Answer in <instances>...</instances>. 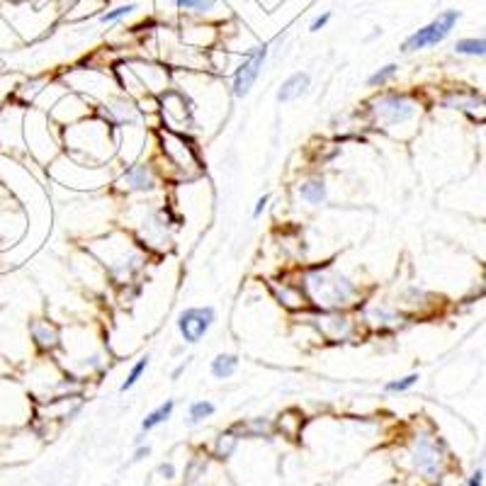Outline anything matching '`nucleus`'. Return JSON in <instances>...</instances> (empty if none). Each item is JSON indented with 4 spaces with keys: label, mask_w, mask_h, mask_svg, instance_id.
<instances>
[{
    "label": "nucleus",
    "mask_w": 486,
    "mask_h": 486,
    "mask_svg": "<svg viewBox=\"0 0 486 486\" xmlns=\"http://www.w3.org/2000/svg\"><path fill=\"white\" fill-rule=\"evenodd\" d=\"M214 324H217V309L212 304L185 306L176 319L178 334H180L183 343H187V345H197Z\"/></svg>",
    "instance_id": "15"
},
{
    "label": "nucleus",
    "mask_w": 486,
    "mask_h": 486,
    "mask_svg": "<svg viewBox=\"0 0 486 486\" xmlns=\"http://www.w3.org/2000/svg\"><path fill=\"white\" fill-rule=\"evenodd\" d=\"M270 292H273V296L285 306V309L294 311V314L309 309V304H306V299H304V292L296 285V280H273V283H270Z\"/></svg>",
    "instance_id": "21"
},
{
    "label": "nucleus",
    "mask_w": 486,
    "mask_h": 486,
    "mask_svg": "<svg viewBox=\"0 0 486 486\" xmlns=\"http://www.w3.org/2000/svg\"><path fill=\"white\" fill-rule=\"evenodd\" d=\"M455 54H462V56H486V39H477V37L457 39V42H455Z\"/></svg>",
    "instance_id": "32"
},
{
    "label": "nucleus",
    "mask_w": 486,
    "mask_h": 486,
    "mask_svg": "<svg viewBox=\"0 0 486 486\" xmlns=\"http://www.w3.org/2000/svg\"><path fill=\"white\" fill-rule=\"evenodd\" d=\"M61 146L66 156L85 166H110L120 148V131L112 129L95 112L85 120L61 129Z\"/></svg>",
    "instance_id": "3"
},
{
    "label": "nucleus",
    "mask_w": 486,
    "mask_h": 486,
    "mask_svg": "<svg viewBox=\"0 0 486 486\" xmlns=\"http://www.w3.org/2000/svg\"><path fill=\"white\" fill-rule=\"evenodd\" d=\"M229 428H231L241 440L243 438H273V433H275V423L263 416L248 418V421H236Z\"/></svg>",
    "instance_id": "24"
},
{
    "label": "nucleus",
    "mask_w": 486,
    "mask_h": 486,
    "mask_svg": "<svg viewBox=\"0 0 486 486\" xmlns=\"http://www.w3.org/2000/svg\"><path fill=\"white\" fill-rule=\"evenodd\" d=\"M331 20H334V13H331V10H324V13L321 15H316L314 20H311V24H309V32H321V29H326L329 27V22Z\"/></svg>",
    "instance_id": "35"
},
{
    "label": "nucleus",
    "mask_w": 486,
    "mask_h": 486,
    "mask_svg": "<svg viewBox=\"0 0 486 486\" xmlns=\"http://www.w3.org/2000/svg\"><path fill=\"white\" fill-rule=\"evenodd\" d=\"M187 367H190V357H185V360H180V362H178V367H176V370L171 372V380H173V382H178V380H180V375H183V372L187 370Z\"/></svg>",
    "instance_id": "39"
},
{
    "label": "nucleus",
    "mask_w": 486,
    "mask_h": 486,
    "mask_svg": "<svg viewBox=\"0 0 486 486\" xmlns=\"http://www.w3.org/2000/svg\"><path fill=\"white\" fill-rule=\"evenodd\" d=\"M148 365H151V357H148V355H141L139 360H136L134 365L129 367V372H127L124 382H122V385H120V394H127V392H129V389H134V387H136V382H139L141 377L146 375Z\"/></svg>",
    "instance_id": "31"
},
{
    "label": "nucleus",
    "mask_w": 486,
    "mask_h": 486,
    "mask_svg": "<svg viewBox=\"0 0 486 486\" xmlns=\"http://www.w3.org/2000/svg\"><path fill=\"white\" fill-rule=\"evenodd\" d=\"M396 76H399V64H387V66H382V69L372 71V73L367 76L365 85H367V88H372V90L387 88V85L392 83Z\"/></svg>",
    "instance_id": "30"
},
{
    "label": "nucleus",
    "mask_w": 486,
    "mask_h": 486,
    "mask_svg": "<svg viewBox=\"0 0 486 486\" xmlns=\"http://www.w3.org/2000/svg\"><path fill=\"white\" fill-rule=\"evenodd\" d=\"M296 285L304 292L309 309L350 311L362 304L360 283L341 273L334 263H314L296 273Z\"/></svg>",
    "instance_id": "1"
},
{
    "label": "nucleus",
    "mask_w": 486,
    "mask_h": 486,
    "mask_svg": "<svg viewBox=\"0 0 486 486\" xmlns=\"http://www.w3.org/2000/svg\"><path fill=\"white\" fill-rule=\"evenodd\" d=\"M29 338L39 352L51 355L61 348V329L49 319H32L29 321Z\"/></svg>",
    "instance_id": "20"
},
{
    "label": "nucleus",
    "mask_w": 486,
    "mask_h": 486,
    "mask_svg": "<svg viewBox=\"0 0 486 486\" xmlns=\"http://www.w3.org/2000/svg\"><path fill=\"white\" fill-rule=\"evenodd\" d=\"M459 17H462L459 10H443L436 20H431V22L423 24L421 29L408 34V37L401 42V51L403 54H416V51L443 44L445 39L450 37V32L455 29V24L459 22Z\"/></svg>",
    "instance_id": "10"
},
{
    "label": "nucleus",
    "mask_w": 486,
    "mask_h": 486,
    "mask_svg": "<svg viewBox=\"0 0 486 486\" xmlns=\"http://www.w3.org/2000/svg\"><path fill=\"white\" fill-rule=\"evenodd\" d=\"M61 161L66 163V166H59L56 161H51L54 166L64 168L66 171V178H59L56 183H61V185L71 187V190H100V187L110 185L112 183V171L110 166H85V163H78L73 161V158L69 156H61Z\"/></svg>",
    "instance_id": "14"
},
{
    "label": "nucleus",
    "mask_w": 486,
    "mask_h": 486,
    "mask_svg": "<svg viewBox=\"0 0 486 486\" xmlns=\"http://www.w3.org/2000/svg\"><path fill=\"white\" fill-rule=\"evenodd\" d=\"M421 380V377L416 375V372H411V375L401 377V380H389L385 387V394H401V392H408L411 387H416V382Z\"/></svg>",
    "instance_id": "33"
},
{
    "label": "nucleus",
    "mask_w": 486,
    "mask_h": 486,
    "mask_svg": "<svg viewBox=\"0 0 486 486\" xmlns=\"http://www.w3.org/2000/svg\"><path fill=\"white\" fill-rule=\"evenodd\" d=\"M176 13L187 20H202V22L224 24L229 22V5L227 0H173Z\"/></svg>",
    "instance_id": "16"
},
{
    "label": "nucleus",
    "mask_w": 486,
    "mask_h": 486,
    "mask_svg": "<svg viewBox=\"0 0 486 486\" xmlns=\"http://www.w3.org/2000/svg\"><path fill=\"white\" fill-rule=\"evenodd\" d=\"M129 66L148 95H161L163 90L171 88V71H168L166 64H153V61L146 59H129Z\"/></svg>",
    "instance_id": "17"
},
{
    "label": "nucleus",
    "mask_w": 486,
    "mask_h": 486,
    "mask_svg": "<svg viewBox=\"0 0 486 486\" xmlns=\"http://www.w3.org/2000/svg\"><path fill=\"white\" fill-rule=\"evenodd\" d=\"M311 88V76L306 73V71H294V73H290L287 78L280 83L278 88V102L280 105H287V102H294L299 100L301 95H306Z\"/></svg>",
    "instance_id": "23"
},
{
    "label": "nucleus",
    "mask_w": 486,
    "mask_h": 486,
    "mask_svg": "<svg viewBox=\"0 0 486 486\" xmlns=\"http://www.w3.org/2000/svg\"><path fill=\"white\" fill-rule=\"evenodd\" d=\"M408 457L411 464L421 477L426 479H438L443 472L445 462V448L438 438L428 436V433H416L408 445Z\"/></svg>",
    "instance_id": "13"
},
{
    "label": "nucleus",
    "mask_w": 486,
    "mask_h": 486,
    "mask_svg": "<svg viewBox=\"0 0 486 486\" xmlns=\"http://www.w3.org/2000/svg\"><path fill=\"white\" fill-rule=\"evenodd\" d=\"M238 362L241 360H238V355H234V352H219V355H214L212 360H209V375L219 382L231 380L238 370Z\"/></svg>",
    "instance_id": "25"
},
{
    "label": "nucleus",
    "mask_w": 486,
    "mask_h": 486,
    "mask_svg": "<svg viewBox=\"0 0 486 486\" xmlns=\"http://www.w3.org/2000/svg\"><path fill=\"white\" fill-rule=\"evenodd\" d=\"M166 176L161 171V163L153 158H139L134 163H127L112 176V192L120 197H151L161 192Z\"/></svg>",
    "instance_id": "6"
},
{
    "label": "nucleus",
    "mask_w": 486,
    "mask_h": 486,
    "mask_svg": "<svg viewBox=\"0 0 486 486\" xmlns=\"http://www.w3.org/2000/svg\"><path fill=\"white\" fill-rule=\"evenodd\" d=\"M443 105L467 112L477 122H486V97L479 95L477 90H450L443 97Z\"/></svg>",
    "instance_id": "18"
},
{
    "label": "nucleus",
    "mask_w": 486,
    "mask_h": 486,
    "mask_svg": "<svg viewBox=\"0 0 486 486\" xmlns=\"http://www.w3.org/2000/svg\"><path fill=\"white\" fill-rule=\"evenodd\" d=\"M156 474L161 479H166V482H171V479H176V464H173V462H161L156 467Z\"/></svg>",
    "instance_id": "37"
},
{
    "label": "nucleus",
    "mask_w": 486,
    "mask_h": 486,
    "mask_svg": "<svg viewBox=\"0 0 486 486\" xmlns=\"http://www.w3.org/2000/svg\"><path fill=\"white\" fill-rule=\"evenodd\" d=\"M156 144L161 151V171L168 166V173L178 176L180 180H194L202 176V161L190 134H178L166 127H158Z\"/></svg>",
    "instance_id": "5"
},
{
    "label": "nucleus",
    "mask_w": 486,
    "mask_h": 486,
    "mask_svg": "<svg viewBox=\"0 0 486 486\" xmlns=\"http://www.w3.org/2000/svg\"><path fill=\"white\" fill-rule=\"evenodd\" d=\"M148 455H151V445H136L134 455H131V462H141V459H146Z\"/></svg>",
    "instance_id": "38"
},
{
    "label": "nucleus",
    "mask_w": 486,
    "mask_h": 486,
    "mask_svg": "<svg viewBox=\"0 0 486 486\" xmlns=\"http://www.w3.org/2000/svg\"><path fill=\"white\" fill-rule=\"evenodd\" d=\"M294 192L301 202L311 204V207H321L329 197V185H326L324 176H306L294 185Z\"/></svg>",
    "instance_id": "22"
},
{
    "label": "nucleus",
    "mask_w": 486,
    "mask_h": 486,
    "mask_svg": "<svg viewBox=\"0 0 486 486\" xmlns=\"http://www.w3.org/2000/svg\"><path fill=\"white\" fill-rule=\"evenodd\" d=\"M362 321L367 326H372L375 331H392L396 326H401L403 316L394 306L382 304V301H370V304L362 306Z\"/></svg>",
    "instance_id": "19"
},
{
    "label": "nucleus",
    "mask_w": 486,
    "mask_h": 486,
    "mask_svg": "<svg viewBox=\"0 0 486 486\" xmlns=\"http://www.w3.org/2000/svg\"><path fill=\"white\" fill-rule=\"evenodd\" d=\"M24 136H27V144L32 148L34 158L39 156V148L47 151L49 163L59 156L61 129L49 120V115L44 110H32L24 115Z\"/></svg>",
    "instance_id": "11"
},
{
    "label": "nucleus",
    "mask_w": 486,
    "mask_h": 486,
    "mask_svg": "<svg viewBox=\"0 0 486 486\" xmlns=\"http://www.w3.org/2000/svg\"><path fill=\"white\" fill-rule=\"evenodd\" d=\"M301 316L306 319V324L314 326L321 341L348 343V341L352 338V336L357 334V321L352 319L348 311H316V309H306V311H301Z\"/></svg>",
    "instance_id": "12"
},
{
    "label": "nucleus",
    "mask_w": 486,
    "mask_h": 486,
    "mask_svg": "<svg viewBox=\"0 0 486 486\" xmlns=\"http://www.w3.org/2000/svg\"><path fill=\"white\" fill-rule=\"evenodd\" d=\"M131 3H139V0H131Z\"/></svg>",
    "instance_id": "41"
},
{
    "label": "nucleus",
    "mask_w": 486,
    "mask_h": 486,
    "mask_svg": "<svg viewBox=\"0 0 486 486\" xmlns=\"http://www.w3.org/2000/svg\"><path fill=\"white\" fill-rule=\"evenodd\" d=\"M238 443H241V438L236 436V433L231 431V428H227V431H222L217 436V440H214V448H212V455L217 459H229L234 452H236Z\"/></svg>",
    "instance_id": "29"
},
{
    "label": "nucleus",
    "mask_w": 486,
    "mask_h": 486,
    "mask_svg": "<svg viewBox=\"0 0 486 486\" xmlns=\"http://www.w3.org/2000/svg\"><path fill=\"white\" fill-rule=\"evenodd\" d=\"M464 486H484V472H482V469H477V472L467 479V484H464Z\"/></svg>",
    "instance_id": "40"
},
{
    "label": "nucleus",
    "mask_w": 486,
    "mask_h": 486,
    "mask_svg": "<svg viewBox=\"0 0 486 486\" xmlns=\"http://www.w3.org/2000/svg\"><path fill=\"white\" fill-rule=\"evenodd\" d=\"M139 10V3H131V0H124L120 5H112V8H105L100 15H97V22L105 27V24H120L122 20L131 17V15Z\"/></svg>",
    "instance_id": "27"
},
{
    "label": "nucleus",
    "mask_w": 486,
    "mask_h": 486,
    "mask_svg": "<svg viewBox=\"0 0 486 486\" xmlns=\"http://www.w3.org/2000/svg\"><path fill=\"white\" fill-rule=\"evenodd\" d=\"M270 199H273V194H268V192H265L263 197L255 199V207H253V212H250V217H253V219H260V217H263V212L268 209Z\"/></svg>",
    "instance_id": "36"
},
{
    "label": "nucleus",
    "mask_w": 486,
    "mask_h": 486,
    "mask_svg": "<svg viewBox=\"0 0 486 486\" xmlns=\"http://www.w3.org/2000/svg\"><path fill=\"white\" fill-rule=\"evenodd\" d=\"M66 83H69L71 93L83 95L85 100H90L93 105H100L102 100H107L110 95L117 93V83L112 78V71L105 69H95V66H88V69H71L69 76H66Z\"/></svg>",
    "instance_id": "9"
},
{
    "label": "nucleus",
    "mask_w": 486,
    "mask_h": 486,
    "mask_svg": "<svg viewBox=\"0 0 486 486\" xmlns=\"http://www.w3.org/2000/svg\"><path fill=\"white\" fill-rule=\"evenodd\" d=\"M268 56H270V42H258L241 54V59L236 61V66L231 71V85H229L231 95L236 100H245L250 95V90L255 88L260 73H263Z\"/></svg>",
    "instance_id": "8"
},
{
    "label": "nucleus",
    "mask_w": 486,
    "mask_h": 486,
    "mask_svg": "<svg viewBox=\"0 0 486 486\" xmlns=\"http://www.w3.org/2000/svg\"><path fill=\"white\" fill-rule=\"evenodd\" d=\"M85 250L105 268V275L117 287L136 283L148 260V250L136 241L134 234L124 229H112L102 236L90 238L85 241Z\"/></svg>",
    "instance_id": "2"
},
{
    "label": "nucleus",
    "mask_w": 486,
    "mask_h": 486,
    "mask_svg": "<svg viewBox=\"0 0 486 486\" xmlns=\"http://www.w3.org/2000/svg\"><path fill=\"white\" fill-rule=\"evenodd\" d=\"M158 115L163 120V127L178 134H190L197 124L194 120V107L190 102V95L180 90L178 85H171L158 95Z\"/></svg>",
    "instance_id": "7"
},
{
    "label": "nucleus",
    "mask_w": 486,
    "mask_h": 486,
    "mask_svg": "<svg viewBox=\"0 0 486 486\" xmlns=\"http://www.w3.org/2000/svg\"><path fill=\"white\" fill-rule=\"evenodd\" d=\"M421 112V102L406 90H380L365 102V115L370 127L382 129L392 136H399Z\"/></svg>",
    "instance_id": "4"
},
{
    "label": "nucleus",
    "mask_w": 486,
    "mask_h": 486,
    "mask_svg": "<svg viewBox=\"0 0 486 486\" xmlns=\"http://www.w3.org/2000/svg\"><path fill=\"white\" fill-rule=\"evenodd\" d=\"M204 469H207V457H192L185 467V484L197 482L199 477H204Z\"/></svg>",
    "instance_id": "34"
},
{
    "label": "nucleus",
    "mask_w": 486,
    "mask_h": 486,
    "mask_svg": "<svg viewBox=\"0 0 486 486\" xmlns=\"http://www.w3.org/2000/svg\"><path fill=\"white\" fill-rule=\"evenodd\" d=\"M173 411H176V399H166L163 403H158L153 411L146 413L144 421H141V433L156 431L158 426H163V423H166L168 418L173 416Z\"/></svg>",
    "instance_id": "26"
},
{
    "label": "nucleus",
    "mask_w": 486,
    "mask_h": 486,
    "mask_svg": "<svg viewBox=\"0 0 486 486\" xmlns=\"http://www.w3.org/2000/svg\"><path fill=\"white\" fill-rule=\"evenodd\" d=\"M214 413H217V406H214L209 399H197V401H190V406H187L185 423L187 426H199V423H204L207 418H212Z\"/></svg>",
    "instance_id": "28"
}]
</instances>
